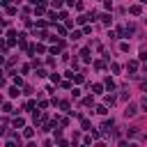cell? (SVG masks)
Instances as JSON below:
<instances>
[{
  "label": "cell",
  "instance_id": "13",
  "mask_svg": "<svg viewBox=\"0 0 147 147\" xmlns=\"http://www.w3.org/2000/svg\"><path fill=\"white\" fill-rule=\"evenodd\" d=\"M96 113H99V115H106L108 108H106V106H96Z\"/></svg>",
  "mask_w": 147,
  "mask_h": 147
},
{
  "label": "cell",
  "instance_id": "8",
  "mask_svg": "<svg viewBox=\"0 0 147 147\" xmlns=\"http://www.w3.org/2000/svg\"><path fill=\"white\" fill-rule=\"evenodd\" d=\"M92 90H94V94H101V90H103V85H101V83H94V85H92Z\"/></svg>",
  "mask_w": 147,
  "mask_h": 147
},
{
  "label": "cell",
  "instance_id": "9",
  "mask_svg": "<svg viewBox=\"0 0 147 147\" xmlns=\"http://www.w3.org/2000/svg\"><path fill=\"white\" fill-rule=\"evenodd\" d=\"M23 124H25V119H23V117H16V119H14V126H16V129H21Z\"/></svg>",
  "mask_w": 147,
  "mask_h": 147
},
{
  "label": "cell",
  "instance_id": "1",
  "mask_svg": "<svg viewBox=\"0 0 147 147\" xmlns=\"http://www.w3.org/2000/svg\"><path fill=\"white\" fill-rule=\"evenodd\" d=\"M136 113H138V108H136L133 103H129V106H126V110H124V115H126V117H133Z\"/></svg>",
  "mask_w": 147,
  "mask_h": 147
},
{
  "label": "cell",
  "instance_id": "4",
  "mask_svg": "<svg viewBox=\"0 0 147 147\" xmlns=\"http://www.w3.org/2000/svg\"><path fill=\"white\" fill-rule=\"evenodd\" d=\"M80 57H83V62H90V48H83L80 51Z\"/></svg>",
  "mask_w": 147,
  "mask_h": 147
},
{
  "label": "cell",
  "instance_id": "22",
  "mask_svg": "<svg viewBox=\"0 0 147 147\" xmlns=\"http://www.w3.org/2000/svg\"><path fill=\"white\" fill-rule=\"evenodd\" d=\"M39 108H41V110H46V108H48V101H44V99H41V101H39Z\"/></svg>",
  "mask_w": 147,
  "mask_h": 147
},
{
  "label": "cell",
  "instance_id": "19",
  "mask_svg": "<svg viewBox=\"0 0 147 147\" xmlns=\"http://www.w3.org/2000/svg\"><path fill=\"white\" fill-rule=\"evenodd\" d=\"M34 51H37V53H44L46 48H44V44H37V46H34Z\"/></svg>",
  "mask_w": 147,
  "mask_h": 147
},
{
  "label": "cell",
  "instance_id": "15",
  "mask_svg": "<svg viewBox=\"0 0 147 147\" xmlns=\"http://www.w3.org/2000/svg\"><path fill=\"white\" fill-rule=\"evenodd\" d=\"M136 69H138V62H136V60H133V62H129V71H136Z\"/></svg>",
  "mask_w": 147,
  "mask_h": 147
},
{
  "label": "cell",
  "instance_id": "12",
  "mask_svg": "<svg viewBox=\"0 0 147 147\" xmlns=\"http://www.w3.org/2000/svg\"><path fill=\"white\" fill-rule=\"evenodd\" d=\"M2 113H11V103L5 101V103H2Z\"/></svg>",
  "mask_w": 147,
  "mask_h": 147
},
{
  "label": "cell",
  "instance_id": "7",
  "mask_svg": "<svg viewBox=\"0 0 147 147\" xmlns=\"http://www.w3.org/2000/svg\"><path fill=\"white\" fill-rule=\"evenodd\" d=\"M103 85H106L108 90H113V87H115V80H113V78H106V80H103Z\"/></svg>",
  "mask_w": 147,
  "mask_h": 147
},
{
  "label": "cell",
  "instance_id": "17",
  "mask_svg": "<svg viewBox=\"0 0 147 147\" xmlns=\"http://www.w3.org/2000/svg\"><path fill=\"white\" fill-rule=\"evenodd\" d=\"M60 108H62V110H67V113H71V110H69V103H67V101H60Z\"/></svg>",
  "mask_w": 147,
  "mask_h": 147
},
{
  "label": "cell",
  "instance_id": "6",
  "mask_svg": "<svg viewBox=\"0 0 147 147\" xmlns=\"http://www.w3.org/2000/svg\"><path fill=\"white\" fill-rule=\"evenodd\" d=\"M44 11H46V7H44V5H37V7H34V14H37V16H41Z\"/></svg>",
  "mask_w": 147,
  "mask_h": 147
},
{
  "label": "cell",
  "instance_id": "25",
  "mask_svg": "<svg viewBox=\"0 0 147 147\" xmlns=\"http://www.w3.org/2000/svg\"><path fill=\"white\" fill-rule=\"evenodd\" d=\"M5 147H16V142H14V140H7V145H5Z\"/></svg>",
  "mask_w": 147,
  "mask_h": 147
},
{
  "label": "cell",
  "instance_id": "20",
  "mask_svg": "<svg viewBox=\"0 0 147 147\" xmlns=\"http://www.w3.org/2000/svg\"><path fill=\"white\" fill-rule=\"evenodd\" d=\"M74 83H83V76L80 74H74Z\"/></svg>",
  "mask_w": 147,
  "mask_h": 147
},
{
  "label": "cell",
  "instance_id": "21",
  "mask_svg": "<svg viewBox=\"0 0 147 147\" xmlns=\"http://www.w3.org/2000/svg\"><path fill=\"white\" fill-rule=\"evenodd\" d=\"M106 103H108V106H113V103H115V96H110V94H108V96H106Z\"/></svg>",
  "mask_w": 147,
  "mask_h": 147
},
{
  "label": "cell",
  "instance_id": "11",
  "mask_svg": "<svg viewBox=\"0 0 147 147\" xmlns=\"http://www.w3.org/2000/svg\"><path fill=\"white\" fill-rule=\"evenodd\" d=\"M92 103H94L92 96H85V99H83V106H92Z\"/></svg>",
  "mask_w": 147,
  "mask_h": 147
},
{
  "label": "cell",
  "instance_id": "5",
  "mask_svg": "<svg viewBox=\"0 0 147 147\" xmlns=\"http://www.w3.org/2000/svg\"><path fill=\"white\" fill-rule=\"evenodd\" d=\"M129 11H131V14H136V16H138V14H140V11H142V7H140V5H133V7H129Z\"/></svg>",
  "mask_w": 147,
  "mask_h": 147
},
{
  "label": "cell",
  "instance_id": "3",
  "mask_svg": "<svg viewBox=\"0 0 147 147\" xmlns=\"http://www.w3.org/2000/svg\"><path fill=\"white\" fill-rule=\"evenodd\" d=\"M113 124H115V122H113V119H106V122H103V124H101V129H103V131H106V133H108V131H110V129H113Z\"/></svg>",
  "mask_w": 147,
  "mask_h": 147
},
{
  "label": "cell",
  "instance_id": "18",
  "mask_svg": "<svg viewBox=\"0 0 147 147\" xmlns=\"http://www.w3.org/2000/svg\"><path fill=\"white\" fill-rule=\"evenodd\" d=\"M101 21H103L106 25H110V16H108V14H103V16H101Z\"/></svg>",
  "mask_w": 147,
  "mask_h": 147
},
{
  "label": "cell",
  "instance_id": "2",
  "mask_svg": "<svg viewBox=\"0 0 147 147\" xmlns=\"http://www.w3.org/2000/svg\"><path fill=\"white\" fill-rule=\"evenodd\" d=\"M44 122H46V115H44V113H39V115H34V124H37V126H41Z\"/></svg>",
  "mask_w": 147,
  "mask_h": 147
},
{
  "label": "cell",
  "instance_id": "14",
  "mask_svg": "<svg viewBox=\"0 0 147 147\" xmlns=\"http://www.w3.org/2000/svg\"><path fill=\"white\" fill-rule=\"evenodd\" d=\"M23 136H25V138H32L34 131H32V129H23Z\"/></svg>",
  "mask_w": 147,
  "mask_h": 147
},
{
  "label": "cell",
  "instance_id": "23",
  "mask_svg": "<svg viewBox=\"0 0 147 147\" xmlns=\"http://www.w3.org/2000/svg\"><path fill=\"white\" fill-rule=\"evenodd\" d=\"M140 60H145V62H147V48H142V51H140Z\"/></svg>",
  "mask_w": 147,
  "mask_h": 147
},
{
  "label": "cell",
  "instance_id": "24",
  "mask_svg": "<svg viewBox=\"0 0 147 147\" xmlns=\"http://www.w3.org/2000/svg\"><path fill=\"white\" fill-rule=\"evenodd\" d=\"M140 106H142V110H147V96H145V99L140 101Z\"/></svg>",
  "mask_w": 147,
  "mask_h": 147
},
{
  "label": "cell",
  "instance_id": "26",
  "mask_svg": "<svg viewBox=\"0 0 147 147\" xmlns=\"http://www.w3.org/2000/svg\"><path fill=\"white\" fill-rule=\"evenodd\" d=\"M94 147H106V145H103V142H96V145H94Z\"/></svg>",
  "mask_w": 147,
  "mask_h": 147
},
{
  "label": "cell",
  "instance_id": "16",
  "mask_svg": "<svg viewBox=\"0 0 147 147\" xmlns=\"http://www.w3.org/2000/svg\"><path fill=\"white\" fill-rule=\"evenodd\" d=\"M9 96H18V87H9Z\"/></svg>",
  "mask_w": 147,
  "mask_h": 147
},
{
  "label": "cell",
  "instance_id": "10",
  "mask_svg": "<svg viewBox=\"0 0 147 147\" xmlns=\"http://www.w3.org/2000/svg\"><path fill=\"white\" fill-rule=\"evenodd\" d=\"M80 37H83V32H80V30H74V32H71V39H74V41H76V39H80Z\"/></svg>",
  "mask_w": 147,
  "mask_h": 147
}]
</instances>
